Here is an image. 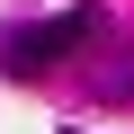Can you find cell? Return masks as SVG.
Listing matches in <instances>:
<instances>
[{
  "label": "cell",
  "instance_id": "1",
  "mask_svg": "<svg viewBox=\"0 0 134 134\" xmlns=\"http://www.w3.org/2000/svg\"><path fill=\"white\" fill-rule=\"evenodd\" d=\"M107 18L98 9H63V18H18V27H0V72L9 81H45L72 45H98Z\"/></svg>",
  "mask_w": 134,
  "mask_h": 134
},
{
  "label": "cell",
  "instance_id": "2",
  "mask_svg": "<svg viewBox=\"0 0 134 134\" xmlns=\"http://www.w3.org/2000/svg\"><path fill=\"white\" fill-rule=\"evenodd\" d=\"M90 90L98 98H134V54H107L98 72H90Z\"/></svg>",
  "mask_w": 134,
  "mask_h": 134
}]
</instances>
